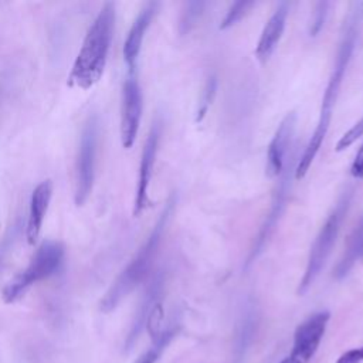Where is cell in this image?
Segmentation results:
<instances>
[{
    "label": "cell",
    "mask_w": 363,
    "mask_h": 363,
    "mask_svg": "<svg viewBox=\"0 0 363 363\" xmlns=\"http://www.w3.org/2000/svg\"><path fill=\"white\" fill-rule=\"evenodd\" d=\"M362 21H363V3L354 1L349 6L347 14L342 24L340 38H339L336 55L333 60V65H332V69H330V74L328 78V84L323 91L316 128H315L313 133L311 135L308 143L305 145V149H303L302 155L298 157V162L295 166L294 177L296 180H301L306 176L313 159L316 157V155L326 138V133H328V129L330 125V119H332V112L336 105L343 78L346 75L347 67L350 64L356 43L359 38Z\"/></svg>",
    "instance_id": "cell-1"
},
{
    "label": "cell",
    "mask_w": 363,
    "mask_h": 363,
    "mask_svg": "<svg viewBox=\"0 0 363 363\" xmlns=\"http://www.w3.org/2000/svg\"><path fill=\"white\" fill-rule=\"evenodd\" d=\"M115 3L106 1L88 28L68 75V84L88 89L102 77L115 28Z\"/></svg>",
    "instance_id": "cell-2"
},
{
    "label": "cell",
    "mask_w": 363,
    "mask_h": 363,
    "mask_svg": "<svg viewBox=\"0 0 363 363\" xmlns=\"http://www.w3.org/2000/svg\"><path fill=\"white\" fill-rule=\"evenodd\" d=\"M176 204L174 196H170L166 201L162 213L159 214L155 225L152 227L147 238L140 245L138 252L129 261V264L122 269V272L112 282L106 294L101 301V311L108 313L113 311L150 272V268L156 259L163 233L167 227L169 218L173 213Z\"/></svg>",
    "instance_id": "cell-3"
},
{
    "label": "cell",
    "mask_w": 363,
    "mask_h": 363,
    "mask_svg": "<svg viewBox=\"0 0 363 363\" xmlns=\"http://www.w3.org/2000/svg\"><path fill=\"white\" fill-rule=\"evenodd\" d=\"M352 196H353V190L346 189L337 199L335 207L323 221L322 227L319 228L306 258V267L296 289L298 295H305L312 286V284L316 281L322 269L325 268L332 254V250L336 244L337 235L342 228V223L349 211Z\"/></svg>",
    "instance_id": "cell-4"
},
{
    "label": "cell",
    "mask_w": 363,
    "mask_h": 363,
    "mask_svg": "<svg viewBox=\"0 0 363 363\" xmlns=\"http://www.w3.org/2000/svg\"><path fill=\"white\" fill-rule=\"evenodd\" d=\"M64 255L65 248L60 241L45 240L41 242L27 268L4 286L3 301L6 303L16 302L33 284L55 274L64 261Z\"/></svg>",
    "instance_id": "cell-5"
},
{
    "label": "cell",
    "mask_w": 363,
    "mask_h": 363,
    "mask_svg": "<svg viewBox=\"0 0 363 363\" xmlns=\"http://www.w3.org/2000/svg\"><path fill=\"white\" fill-rule=\"evenodd\" d=\"M98 132H99L98 118L96 115H89L81 132L77 164H75L74 201L78 207L88 200L92 191L94 179H95Z\"/></svg>",
    "instance_id": "cell-6"
},
{
    "label": "cell",
    "mask_w": 363,
    "mask_h": 363,
    "mask_svg": "<svg viewBox=\"0 0 363 363\" xmlns=\"http://www.w3.org/2000/svg\"><path fill=\"white\" fill-rule=\"evenodd\" d=\"M289 159L282 170V173L279 174V180L277 183V187L274 190L272 199H271V206L269 210L265 216V220L262 221L259 231L254 240V244L250 250V254L247 257L245 261V267H250L265 250L269 238L272 237V234L277 230V225L279 223V218L286 207V200H288V194L291 190V179H292V173H295V166L298 162V157L295 153L289 155Z\"/></svg>",
    "instance_id": "cell-7"
},
{
    "label": "cell",
    "mask_w": 363,
    "mask_h": 363,
    "mask_svg": "<svg viewBox=\"0 0 363 363\" xmlns=\"http://www.w3.org/2000/svg\"><path fill=\"white\" fill-rule=\"evenodd\" d=\"M329 319V311H319L299 323L294 333L292 349L279 363H309L319 349Z\"/></svg>",
    "instance_id": "cell-8"
},
{
    "label": "cell",
    "mask_w": 363,
    "mask_h": 363,
    "mask_svg": "<svg viewBox=\"0 0 363 363\" xmlns=\"http://www.w3.org/2000/svg\"><path fill=\"white\" fill-rule=\"evenodd\" d=\"M143 109V95L139 81L133 72L125 79L122 86L121 105V140L125 149H130L136 140Z\"/></svg>",
    "instance_id": "cell-9"
},
{
    "label": "cell",
    "mask_w": 363,
    "mask_h": 363,
    "mask_svg": "<svg viewBox=\"0 0 363 363\" xmlns=\"http://www.w3.org/2000/svg\"><path fill=\"white\" fill-rule=\"evenodd\" d=\"M162 135V121L157 118L153 121L147 138L145 140L140 163H139V173H138V183H136V194H135V206H133V216H140L145 208L149 206V183L152 179V172L156 160V155L159 150V140Z\"/></svg>",
    "instance_id": "cell-10"
},
{
    "label": "cell",
    "mask_w": 363,
    "mask_h": 363,
    "mask_svg": "<svg viewBox=\"0 0 363 363\" xmlns=\"http://www.w3.org/2000/svg\"><path fill=\"white\" fill-rule=\"evenodd\" d=\"M295 128H296V113L291 111L282 118L268 145L265 174L269 179L278 177L282 173L286 164V157L289 155Z\"/></svg>",
    "instance_id": "cell-11"
},
{
    "label": "cell",
    "mask_w": 363,
    "mask_h": 363,
    "mask_svg": "<svg viewBox=\"0 0 363 363\" xmlns=\"http://www.w3.org/2000/svg\"><path fill=\"white\" fill-rule=\"evenodd\" d=\"M288 13H289V3L279 1L274 13L271 14V17L267 20L255 48V55L259 62L262 64L267 62L272 55V52L275 51V48L278 47L282 38V34L285 31Z\"/></svg>",
    "instance_id": "cell-12"
},
{
    "label": "cell",
    "mask_w": 363,
    "mask_h": 363,
    "mask_svg": "<svg viewBox=\"0 0 363 363\" xmlns=\"http://www.w3.org/2000/svg\"><path fill=\"white\" fill-rule=\"evenodd\" d=\"M159 6L160 4L157 1H147L142 7L139 14L136 16V18L126 35V40L123 44V60L130 72H135L136 61H138V57H139V52L142 48L145 34L153 20V17L156 16Z\"/></svg>",
    "instance_id": "cell-13"
},
{
    "label": "cell",
    "mask_w": 363,
    "mask_h": 363,
    "mask_svg": "<svg viewBox=\"0 0 363 363\" xmlns=\"http://www.w3.org/2000/svg\"><path fill=\"white\" fill-rule=\"evenodd\" d=\"M52 196V182L44 180L33 190L31 199H30V208H28V217H27V228H26V237L30 245L35 244L38 240V235L41 233L43 221L47 213V208L50 206Z\"/></svg>",
    "instance_id": "cell-14"
},
{
    "label": "cell",
    "mask_w": 363,
    "mask_h": 363,
    "mask_svg": "<svg viewBox=\"0 0 363 363\" xmlns=\"http://www.w3.org/2000/svg\"><path fill=\"white\" fill-rule=\"evenodd\" d=\"M363 259V216L353 225L345 241V250L333 268V278L340 281L349 275L357 262Z\"/></svg>",
    "instance_id": "cell-15"
},
{
    "label": "cell",
    "mask_w": 363,
    "mask_h": 363,
    "mask_svg": "<svg viewBox=\"0 0 363 363\" xmlns=\"http://www.w3.org/2000/svg\"><path fill=\"white\" fill-rule=\"evenodd\" d=\"M162 288H163V274L159 272V274H156V277L152 279V282L146 288L143 299H142V302L139 305V309L135 315V319H133V323H132V328L129 330L128 340H126L128 347H132V345L135 343V340L140 335L142 328L146 325V319H147V315H149L150 309L159 302L157 299H159V295L162 292Z\"/></svg>",
    "instance_id": "cell-16"
},
{
    "label": "cell",
    "mask_w": 363,
    "mask_h": 363,
    "mask_svg": "<svg viewBox=\"0 0 363 363\" xmlns=\"http://www.w3.org/2000/svg\"><path fill=\"white\" fill-rule=\"evenodd\" d=\"M174 335V329H166L163 330V333L160 335V337L157 340L153 342V345L146 350L143 352L133 363H156L160 353L163 352V349L169 345V342L172 340Z\"/></svg>",
    "instance_id": "cell-17"
},
{
    "label": "cell",
    "mask_w": 363,
    "mask_h": 363,
    "mask_svg": "<svg viewBox=\"0 0 363 363\" xmlns=\"http://www.w3.org/2000/svg\"><path fill=\"white\" fill-rule=\"evenodd\" d=\"M255 6V1H248V0H238L234 1L230 9L227 10L224 18L220 23V30H225L237 24L248 11L251 7Z\"/></svg>",
    "instance_id": "cell-18"
},
{
    "label": "cell",
    "mask_w": 363,
    "mask_h": 363,
    "mask_svg": "<svg viewBox=\"0 0 363 363\" xmlns=\"http://www.w3.org/2000/svg\"><path fill=\"white\" fill-rule=\"evenodd\" d=\"M204 6H206V3H203V1L186 3V10H183L182 18H180V33L182 34H186L190 31V28L196 24L197 18H200Z\"/></svg>",
    "instance_id": "cell-19"
},
{
    "label": "cell",
    "mask_w": 363,
    "mask_h": 363,
    "mask_svg": "<svg viewBox=\"0 0 363 363\" xmlns=\"http://www.w3.org/2000/svg\"><path fill=\"white\" fill-rule=\"evenodd\" d=\"M329 7H330V1H318L315 3L313 11L311 14V21H309V35L315 37L320 33V30L325 26V21L328 18L329 14Z\"/></svg>",
    "instance_id": "cell-20"
},
{
    "label": "cell",
    "mask_w": 363,
    "mask_h": 363,
    "mask_svg": "<svg viewBox=\"0 0 363 363\" xmlns=\"http://www.w3.org/2000/svg\"><path fill=\"white\" fill-rule=\"evenodd\" d=\"M216 89H217V79L216 77H210L206 81V85L203 88L201 96H200V102H199V109H197V115H196V122H200L204 115L207 113L208 106L211 105L214 95H216Z\"/></svg>",
    "instance_id": "cell-21"
},
{
    "label": "cell",
    "mask_w": 363,
    "mask_h": 363,
    "mask_svg": "<svg viewBox=\"0 0 363 363\" xmlns=\"http://www.w3.org/2000/svg\"><path fill=\"white\" fill-rule=\"evenodd\" d=\"M360 136H363V118L356 122L346 133L342 135V138L337 140L336 143V152H342L345 149H347L349 146H352Z\"/></svg>",
    "instance_id": "cell-22"
},
{
    "label": "cell",
    "mask_w": 363,
    "mask_h": 363,
    "mask_svg": "<svg viewBox=\"0 0 363 363\" xmlns=\"http://www.w3.org/2000/svg\"><path fill=\"white\" fill-rule=\"evenodd\" d=\"M362 362H363V346L343 352L336 360V363H362Z\"/></svg>",
    "instance_id": "cell-23"
},
{
    "label": "cell",
    "mask_w": 363,
    "mask_h": 363,
    "mask_svg": "<svg viewBox=\"0 0 363 363\" xmlns=\"http://www.w3.org/2000/svg\"><path fill=\"white\" fill-rule=\"evenodd\" d=\"M350 174L354 177V179H363V143L360 145L353 162H352V166H350Z\"/></svg>",
    "instance_id": "cell-24"
}]
</instances>
